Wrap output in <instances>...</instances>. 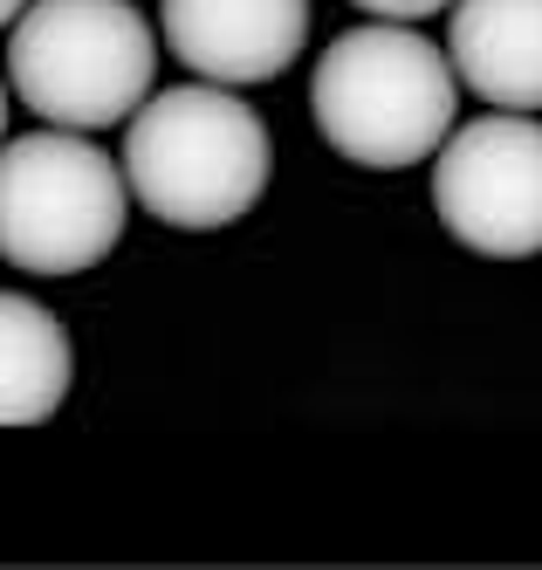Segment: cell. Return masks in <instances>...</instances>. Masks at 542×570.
Masks as SVG:
<instances>
[{
    "instance_id": "6da1fadb",
    "label": "cell",
    "mask_w": 542,
    "mask_h": 570,
    "mask_svg": "<svg viewBox=\"0 0 542 570\" xmlns=\"http://www.w3.org/2000/svg\"><path fill=\"white\" fill-rule=\"evenodd\" d=\"M309 117L323 145L364 173H405L440 158L461 117V69L420 21L344 28L309 69Z\"/></svg>"
},
{
    "instance_id": "5b68a950",
    "label": "cell",
    "mask_w": 542,
    "mask_h": 570,
    "mask_svg": "<svg viewBox=\"0 0 542 570\" xmlns=\"http://www.w3.org/2000/svg\"><path fill=\"white\" fill-rule=\"evenodd\" d=\"M433 214L487 262L542 255V117L494 110L453 125L433 158Z\"/></svg>"
},
{
    "instance_id": "8992f818",
    "label": "cell",
    "mask_w": 542,
    "mask_h": 570,
    "mask_svg": "<svg viewBox=\"0 0 542 570\" xmlns=\"http://www.w3.org/2000/svg\"><path fill=\"white\" fill-rule=\"evenodd\" d=\"M158 35L206 83L255 90L303 56L309 0H158Z\"/></svg>"
},
{
    "instance_id": "ba28073f",
    "label": "cell",
    "mask_w": 542,
    "mask_h": 570,
    "mask_svg": "<svg viewBox=\"0 0 542 570\" xmlns=\"http://www.w3.org/2000/svg\"><path fill=\"white\" fill-rule=\"evenodd\" d=\"M76 379V344L49 303L21 289L0 296V420L8 426H41L62 413Z\"/></svg>"
},
{
    "instance_id": "9c48e42d",
    "label": "cell",
    "mask_w": 542,
    "mask_h": 570,
    "mask_svg": "<svg viewBox=\"0 0 542 570\" xmlns=\"http://www.w3.org/2000/svg\"><path fill=\"white\" fill-rule=\"evenodd\" d=\"M351 8L378 21H433V14H453V0H351Z\"/></svg>"
},
{
    "instance_id": "277c9868",
    "label": "cell",
    "mask_w": 542,
    "mask_h": 570,
    "mask_svg": "<svg viewBox=\"0 0 542 570\" xmlns=\"http://www.w3.org/2000/svg\"><path fill=\"white\" fill-rule=\"evenodd\" d=\"M131 173L90 131H28L0 151V255L21 275L97 268L131 220Z\"/></svg>"
},
{
    "instance_id": "7a4b0ae2",
    "label": "cell",
    "mask_w": 542,
    "mask_h": 570,
    "mask_svg": "<svg viewBox=\"0 0 542 570\" xmlns=\"http://www.w3.org/2000/svg\"><path fill=\"white\" fill-rule=\"evenodd\" d=\"M124 173L158 227L220 234L262 207L275 179V138L234 83L193 76L179 90L145 97V110L124 125Z\"/></svg>"
},
{
    "instance_id": "3957f363",
    "label": "cell",
    "mask_w": 542,
    "mask_h": 570,
    "mask_svg": "<svg viewBox=\"0 0 542 570\" xmlns=\"http://www.w3.org/2000/svg\"><path fill=\"white\" fill-rule=\"evenodd\" d=\"M158 76V35L131 0H28L8 21V90L62 131L131 125Z\"/></svg>"
},
{
    "instance_id": "30bf717a",
    "label": "cell",
    "mask_w": 542,
    "mask_h": 570,
    "mask_svg": "<svg viewBox=\"0 0 542 570\" xmlns=\"http://www.w3.org/2000/svg\"><path fill=\"white\" fill-rule=\"evenodd\" d=\"M0 14H8V21H21V14H28V0H0Z\"/></svg>"
},
{
    "instance_id": "52a82bcc",
    "label": "cell",
    "mask_w": 542,
    "mask_h": 570,
    "mask_svg": "<svg viewBox=\"0 0 542 570\" xmlns=\"http://www.w3.org/2000/svg\"><path fill=\"white\" fill-rule=\"evenodd\" d=\"M446 56L494 110H542V0H453Z\"/></svg>"
}]
</instances>
